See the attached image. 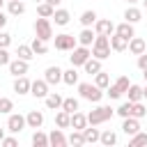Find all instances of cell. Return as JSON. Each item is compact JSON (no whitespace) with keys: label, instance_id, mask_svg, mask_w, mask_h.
<instances>
[{"label":"cell","instance_id":"55","mask_svg":"<svg viewBox=\"0 0 147 147\" xmlns=\"http://www.w3.org/2000/svg\"><path fill=\"white\" fill-rule=\"evenodd\" d=\"M2 5H5V0H0V9H2Z\"/></svg>","mask_w":147,"mask_h":147},{"label":"cell","instance_id":"52","mask_svg":"<svg viewBox=\"0 0 147 147\" xmlns=\"http://www.w3.org/2000/svg\"><path fill=\"white\" fill-rule=\"evenodd\" d=\"M142 96H147V87H142Z\"/></svg>","mask_w":147,"mask_h":147},{"label":"cell","instance_id":"21","mask_svg":"<svg viewBox=\"0 0 147 147\" xmlns=\"http://www.w3.org/2000/svg\"><path fill=\"white\" fill-rule=\"evenodd\" d=\"M14 92H18V94H30V80H28L25 76H16V80H14Z\"/></svg>","mask_w":147,"mask_h":147},{"label":"cell","instance_id":"48","mask_svg":"<svg viewBox=\"0 0 147 147\" xmlns=\"http://www.w3.org/2000/svg\"><path fill=\"white\" fill-rule=\"evenodd\" d=\"M7 25V16H5V11L0 9V28H5Z\"/></svg>","mask_w":147,"mask_h":147},{"label":"cell","instance_id":"13","mask_svg":"<svg viewBox=\"0 0 147 147\" xmlns=\"http://www.w3.org/2000/svg\"><path fill=\"white\" fill-rule=\"evenodd\" d=\"M25 124H28L30 129H41V124H44V113L30 110V113L25 115Z\"/></svg>","mask_w":147,"mask_h":147},{"label":"cell","instance_id":"43","mask_svg":"<svg viewBox=\"0 0 147 147\" xmlns=\"http://www.w3.org/2000/svg\"><path fill=\"white\" fill-rule=\"evenodd\" d=\"M115 113H117V115H119L122 119H124V117H129V115H131V101H126V103H122V106H119V108H117Z\"/></svg>","mask_w":147,"mask_h":147},{"label":"cell","instance_id":"25","mask_svg":"<svg viewBox=\"0 0 147 147\" xmlns=\"http://www.w3.org/2000/svg\"><path fill=\"white\" fill-rule=\"evenodd\" d=\"M55 124H57V129H69V124H71V113H67V110L60 108V113L55 115Z\"/></svg>","mask_w":147,"mask_h":147},{"label":"cell","instance_id":"53","mask_svg":"<svg viewBox=\"0 0 147 147\" xmlns=\"http://www.w3.org/2000/svg\"><path fill=\"white\" fill-rule=\"evenodd\" d=\"M126 2H129V5H133V2H138V0H126Z\"/></svg>","mask_w":147,"mask_h":147},{"label":"cell","instance_id":"24","mask_svg":"<svg viewBox=\"0 0 147 147\" xmlns=\"http://www.w3.org/2000/svg\"><path fill=\"white\" fill-rule=\"evenodd\" d=\"M83 69H85V74H92V76H94L96 71H101V60H96V57H92V55H90V57L85 60Z\"/></svg>","mask_w":147,"mask_h":147},{"label":"cell","instance_id":"50","mask_svg":"<svg viewBox=\"0 0 147 147\" xmlns=\"http://www.w3.org/2000/svg\"><path fill=\"white\" fill-rule=\"evenodd\" d=\"M2 138H5V129L0 126V140H2Z\"/></svg>","mask_w":147,"mask_h":147},{"label":"cell","instance_id":"31","mask_svg":"<svg viewBox=\"0 0 147 147\" xmlns=\"http://www.w3.org/2000/svg\"><path fill=\"white\" fill-rule=\"evenodd\" d=\"M94 85L101 87V90H106V87L110 85V76H108L106 71H96V74H94Z\"/></svg>","mask_w":147,"mask_h":147},{"label":"cell","instance_id":"6","mask_svg":"<svg viewBox=\"0 0 147 147\" xmlns=\"http://www.w3.org/2000/svg\"><path fill=\"white\" fill-rule=\"evenodd\" d=\"M129 85H131V83H129V78H126V76H119L113 85H108V92H106V94H108L110 99H119V96L126 92V87H129Z\"/></svg>","mask_w":147,"mask_h":147},{"label":"cell","instance_id":"29","mask_svg":"<svg viewBox=\"0 0 147 147\" xmlns=\"http://www.w3.org/2000/svg\"><path fill=\"white\" fill-rule=\"evenodd\" d=\"M30 48H32V53H34V55H44V53L48 51V44H46L44 39L34 37V39H32V44H30Z\"/></svg>","mask_w":147,"mask_h":147},{"label":"cell","instance_id":"38","mask_svg":"<svg viewBox=\"0 0 147 147\" xmlns=\"http://www.w3.org/2000/svg\"><path fill=\"white\" fill-rule=\"evenodd\" d=\"M60 108L67 110V113H76V110H78V99H74V96L62 99V106H60Z\"/></svg>","mask_w":147,"mask_h":147},{"label":"cell","instance_id":"36","mask_svg":"<svg viewBox=\"0 0 147 147\" xmlns=\"http://www.w3.org/2000/svg\"><path fill=\"white\" fill-rule=\"evenodd\" d=\"M99 142H101V145H106V147H113V145L117 142V136L108 129V131H103V133L99 136Z\"/></svg>","mask_w":147,"mask_h":147},{"label":"cell","instance_id":"49","mask_svg":"<svg viewBox=\"0 0 147 147\" xmlns=\"http://www.w3.org/2000/svg\"><path fill=\"white\" fill-rule=\"evenodd\" d=\"M46 2H48V5H53V7H57V5L62 2V0H46Z\"/></svg>","mask_w":147,"mask_h":147},{"label":"cell","instance_id":"54","mask_svg":"<svg viewBox=\"0 0 147 147\" xmlns=\"http://www.w3.org/2000/svg\"><path fill=\"white\" fill-rule=\"evenodd\" d=\"M142 7H145V9H147V0H142Z\"/></svg>","mask_w":147,"mask_h":147},{"label":"cell","instance_id":"15","mask_svg":"<svg viewBox=\"0 0 147 147\" xmlns=\"http://www.w3.org/2000/svg\"><path fill=\"white\" fill-rule=\"evenodd\" d=\"M126 48H129L133 55H140V53H145L147 44H145V39H142V37H136V34H133V37L129 39V46H126Z\"/></svg>","mask_w":147,"mask_h":147},{"label":"cell","instance_id":"42","mask_svg":"<svg viewBox=\"0 0 147 147\" xmlns=\"http://www.w3.org/2000/svg\"><path fill=\"white\" fill-rule=\"evenodd\" d=\"M11 110H14V101H11V99H7V96H0V113L9 115Z\"/></svg>","mask_w":147,"mask_h":147},{"label":"cell","instance_id":"56","mask_svg":"<svg viewBox=\"0 0 147 147\" xmlns=\"http://www.w3.org/2000/svg\"><path fill=\"white\" fill-rule=\"evenodd\" d=\"M5 2H9V0H5Z\"/></svg>","mask_w":147,"mask_h":147},{"label":"cell","instance_id":"30","mask_svg":"<svg viewBox=\"0 0 147 147\" xmlns=\"http://www.w3.org/2000/svg\"><path fill=\"white\" fill-rule=\"evenodd\" d=\"M62 83H67V85H76V83H78V71H76V67L62 71Z\"/></svg>","mask_w":147,"mask_h":147},{"label":"cell","instance_id":"26","mask_svg":"<svg viewBox=\"0 0 147 147\" xmlns=\"http://www.w3.org/2000/svg\"><path fill=\"white\" fill-rule=\"evenodd\" d=\"M7 9H9L11 16H21V14H25V2L23 0H9L7 2Z\"/></svg>","mask_w":147,"mask_h":147},{"label":"cell","instance_id":"14","mask_svg":"<svg viewBox=\"0 0 147 147\" xmlns=\"http://www.w3.org/2000/svg\"><path fill=\"white\" fill-rule=\"evenodd\" d=\"M122 131L126 133V136H133V133H138L140 131V122H138V117H124V122H122Z\"/></svg>","mask_w":147,"mask_h":147},{"label":"cell","instance_id":"2","mask_svg":"<svg viewBox=\"0 0 147 147\" xmlns=\"http://www.w3.org/2000/svg\"><path fill=\"white\" fill-rule=\"evenodd\" d=\"M113 115H115V110H113L110 106H99V108H94L92 113H87L85 117H87V124H90V126H96V124L108 122Z\"/></svg>","mask_w":147,"mask_h":147},{"label":"cell","instance_id":"19","mask_svg":"<svg viewBox=\"0 0 147 147\" xmlns=\"http://www.w3.org/2000/svg\"><path fill=\"white\" fill-rule=\"evenodd\" d=\"M126 46H129V39H124L119 34H110V51L122 53V51H126Z\"/></svg>","mask_w":147,"mask_h":147},{"label":"cell","instance_id":"35","mask_svg":"<svg viewBox=\"0 0 147 147\" xmlns=\"http://www.w3.org/2000/svg\"><path fill=\"white\" fill-rule=\"evenodd\" d=\"M32 145H34V147H46V145H48V136L37 129V131L32 133Z\"/></svg>","mask_w":147,"mask_h":147},{"label":"cell","instance_id":"7","mask_svg":"<svg viewBox=\"0 0 147 147\" xmlns=\"http://www.w3.org/2000/svg\"><path fill=\"white\" fill-rule=\"evenodd\" d=\"M92 55V51H90V46H76L74 51H71V67H83L85 64V60Z\"/></svg>","mask_w":147,"mask_h":147},{"label":"cell","instance_id":"34","mask_svg":"<svg viewBox=\"0 0 147 147\" xmlns=\"http://www.w3.org/2000/svg\"><path fill=\"white\" fill-rule=\"evenodd\" d=\"M147 115V108L142 106V101H133L131 103V117H138V119H142Z\"/></svg>","mask_w":147,"mask_h":147},{"label":"cell","instance_id":"4","mask_svg":"<svg viewBox=\"0 0 147 147\" xmlns=\"http://www.w3.org/2000/svg\"><path fill=\"white\" fill-rule=\"evenodd\" d=\"M34 34H37L39 39H44V41L53 39V25H51V21L44 18V16H39V18L34 21Z\"/></svg>","mask_w":147,"mask_h":147},{"label":"cell","instance_id":"12","mask_svg":"<svg viewBox=\"0 0 147 147\" xmlns=\"http://www.w3.org/2000/svg\"><path fill=\"white\" fill-rule=\"evenodd\" d=\"M30 94L37 96V99H44V96L48 94V83H46V80H34V83H30Z\"/></svg>","mask_w":147,"mask_h":147},{"label":"cell","instance_id":"8","mask_svg":"<svg viewBox=\"0 0 147 147\" xmlns=\"http://www.w3.org/2000/svg\"><path fill=\"white\" fill-rule=\"evenodd\" d=\"M25 126H28V124H25V117H23V115H18V113H9L7 131H11V133H21Z\"/></svg>","mask_w":147,"mask_h":147},{"label":"cell","instance_id":"5","mask_svg":"<svg viewBox=\"0 0 147 147\" xmlns=\"http://www.w3.org/2000/svg\"><path fill=\"white\" fill-rule=\"evenodd\" d=\"M53 41H55V48L57 51H74L76 48V44H78V39L74 37V34H55L53 37Z\"/></svg>","mask_w":147,"mask_h":147},{"label":"cell","instance_id":"47","mask_svg":"<svg viewBox=\"0 0 147 147\" xmlns=\"http://www.w3.org/2000/svg\"><path fill=\"white\" fill-rule=\"evenodd\" d=\"M138 67H140V69L147 67V53H140V55H138Z\"/></svg>","mask_w":147,"mask_h":147},{"label":"cell","instance_id":"16","mask_svg":"<svg viewBox=\"0 0 147 147\" xmlns=\"http://www.w3.org/2000/svg\"><path fill=\"white\" fill-rule=\"evenodd\" d=\"M48 145H53V147H64V145H67V136L62 133V129H53V131H51Z\"/></svg>","mask_w":147,"mask_h":147},{"label":"cell","instance_id":"39","mask_svg":"<svg viewBox=\"0 0 147 147\" xmlns=\"http://www.w3.org/2000/svg\"><path fill=\"white\" fill-rule=\"evenodd\" d=\"M138 145H147V133L138 131V133H133V136H131V140H129V147H138Z\"/></svg>","mask_w":147,"mask_h":147},{"label":"cell","instance_id":"44","mask_svg":"<svg viewBox=\"0 0 147 147\" xmlns=\"http://www.w3.org/2000/svg\"><path fill=\"white\" fill-rule=\"evenodd\" d=\"M11 44V34H7V32H0V48H7Z\"/></svg>","mask_w":147,"mask_h":147},{"label":"cell","instance_id":"1","mask_svg":"<svg viewBox=\"0 0 147 147\" xmlns=\"http://www.w3.org/2000/svg\"><path fill=\"white\" fill-rule=\"evenodd\" d=\"M92 55L96 60H106L110 57V37L106 34H96L94 41H92Z\"/></svg>","mask_w":147,"mask_h":147},{"label":"cell","instance_id":"46","mask_svg":"<svg viewBox=\"0 0 147 147\" xmlns=\"http://www.w3.org/2000/svg\"><path fill=\"white\" fill-rule=\"evenodd\" d=\"M0 142H2V145H5V147H16V145H18V140H16V138H11V136H9V138H7V136H5V138H2V140H0Z\"/></svg>","mask_w":147,"mask_h":147},{"label":"cell","instance_id":"32","mask_svg":"<svg viewBox=\"0 0 147 147\" xmlns=\"http://www.w3.org/2000/svg\"><path fill=\"white\" fill-rule=\"evenodd\" d=\"M53 11H55V7H53V5H48L46 0L37 5V14H39V16H44V18H51V16H53Z\"/></svg>","mask_w":147,"mask_h":147},{"label":"cell","instance_id":"37","mask_svg":"<svg viewBox=\"0 0 147 147\" xmlns=\"http://www.w3.org/2000/svg\"><path fill=\"white\" fill-rule=\"evenodd\" d=\"M94 21H96V14H94L92 9H87V11H83V14H80V23H83V28L94 25Z\"/></svg>","mask_w":147,"mask_h":147},{"label":"cell","instance_id":"51","mask_svg":"<svg viewBox=\"0 0 147 147\" xmlns=\"http://www.w3.org/2000/svg\"><path fill=\"white\" fill-rule=\"evenodd\" d=\"M142 76H145V80H147V67H145V69H142Z\"/></svg>","mask_w":147,"mask_h":147},{"label":"cell","instance_id":"3","mask_svg":"<svg viewBox=\"0 0 147 147\" xmlns=\"http://www.w3.org/2000/svg\"><path fill=\"white\" fill-rule=\"evenodd\" d=\"M78 92H80V96H83L85 101H92V103H99L101 96H103L101 87H96V85H92V83H78Z\"/></svg>","mask_w":147,"mask_h":147},{"label":"cell","instance_id":"18","mask_svg":"<svg viewBox=\"0 0 147 147\" xmlns=\"http://www.w3.org/2000/svg\"><path fill=\"white\" fill-rule=\"evenodd\" d=\"M115 34H119V37H124V39H131V37L136 34V32H133V23L124 21V23L115 25Z\"/></svg>","mask_w":147,"mask_h":147},{"label":"cell","instance_id":"11","mask_svg":"<svg viewBox=\"0 0 147 147\" xmlns=\"http://www.w3.org/2000/svg\"><path fill=\"white\" fill-rule=\"evenodd\" d=\"M44 80H46L48 85H57V83L62 80V69H60V67H48V69L44 71Z\"/></svg>","mask_w":147,"mask_h":147},{"label":"cell","instance_id":"40","mask_svg":"<svg viewBox=\"0 0 147 147\" xmlns=\"http://www.w3.org/2000/svg\"><path fill=\"white\" fill-rule=\"evenodd\" d=\"M16 55H18L21 60H28V62H30V60L34 57V53H32V48H30V46H25V44H21V46H18V51H16Z\"/></svg>","mask_w":147,"mask_h":147},{"label":"cell","instance_id":"23","mask_svg":"<svg viewBox=\"0 0 147 147\" xmlns=\"http://www.w3.org/2000/svg\"><path fill=\"white\" fill-rule=\"evenodd\" d=\"M94 37H96V32H92L90 28H83V32H80L76 39H78V44H80V46H92Z\"/></svg>","mask_w":147,"mask_h":147},{"label":"cell","instance_id":"17","mask_svg":"<svg viewBox=\"0 0 147 147\" xmlns=\"http://www.w3.org/2000/svg\"><path fill=\"white\" fill-rule=\"evenodd\" d=\"M44 103H46V108H51V110H60V106H62V96H60L57 92H48V94L44 96Z\"/></svg>","mask_w":147,"mask_h":147},{"label":"cell","instance_id":"28","mask_svg":"<svg viewBox=\"0 0 147 147\" xmlns=\"http://www.w3.org/2000/svg\"><path fill=\"white\" fill-rule=\"evenodd\" d=\"M51 18H55V25H67L69 18H71V14H69L67 9H55Z\"/></svg>","mask_w":147,"mask_h":147},{"label":"cell","instance_id":"20","mask_svg":"<svg viewBox=\"0 0 147 147\" xmlns=\"http://www.w3.org/2000/svg\"><path fill=\"white\" fill-rule=\"evenodd\" d=\"M71 129H76V131H83L85 126H87V117L83 115V113H71V124H69Z\"/></svg>","mask_w":147,"mask_h":147},{"label":"cell","instance_id":"27","mask_svg":"<svg viewBox=\"0 0 147 147\" xmlns=\"http://www.w3.org/2000/svg\"><path fill=\"white\" fill-rule=\"evenodd\" d=\"M124 94H129V101H131V103H133V101H142V99H145V96H142V87H140V85H129Z\"/></svg>","mask_w":147,"mask_h":147},{"label":"cell","instance_id":"41","mask_svg":"<svg viewBox=\"0 0 147 147\" xmlns=\"http://www.w3.org/2000/svg\"><path fill=\"white\" fill-rule=\"evenodd\" d=\"M67 145H74V147H80V145H85V140H83V133L74 129V133L67 138Z\"/></svg>","mask_w":147,"mask_h":147},{"label":"cell","instance_id":"45","mask_svg":"<svg viewBox=\"0 0 147 147\" xmlns=\"http://www.w3.org/2000/svg\"><path fill=\"white\" fill-rule=\"evenodd\" d=\"M9 53H7V48H0V67H5V64H9Z\"/></svg>","mask_w":147,"mask_h":147},{"label":"cell","instance_id":"22","mask_svg":"<svg viewBox=\"0 0 147 147\" xmlns=\"http://www.w3.org/2000/svg\"><path fill=\"white\" fill-rule=\"evenodd\" d=\"M80 133H83V140H85V145L99 142V136H101V133H99V129H92V126H85Z\"/></svg>","mask_w":147,"mask_h":147},{"label":"cell","instance_id":"9","mask_svg":"<svg viewBox=\"0 0 147 147\" xmlns=\"http://www.w3.org/2000/svg\"><path fill=\"white\" fill-rule=\"evenodd\" d=\"M9 74L16 78V76H25L28 74V60H21V57H16V60H9Z\"/></svg>","mask_w":147,"mask_h":147},{"label":"cell","instance_id":"10","mask_svg":"<svg viewBox=\"0 0 147 147\" xmlns=\"http://www.w3.org/2000/svg\"><path fill=\"white\" fill-rule=\"evenodd\" d=\"M94 32L110 37V34L115 32V25H113V21H108V18H96V21H94Z\"/></svg>","mask_w":147,"mask_h":147},{"label":"cell","instance_id":"33","mask_svg":"<svg viewBox=\"0 0 147 147\" xmlns=\"http://www.w3.org/2000/svg\"><path fill=\"white\" fill-rule=\"evenodd\" d=\"M124 18H126L129 23H138V21L142 18V11H140L138 7H129V9L124 11Z\"/></svg>","mask_w":147,"mask_h":147}]
</instances>
